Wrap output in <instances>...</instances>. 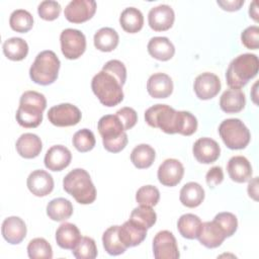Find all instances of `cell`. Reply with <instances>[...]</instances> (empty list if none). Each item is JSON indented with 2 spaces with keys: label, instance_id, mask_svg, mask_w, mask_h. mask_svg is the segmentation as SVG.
<instances>
[{
  "label": "cell",
  "instance_id": "6da1fadb",
  "mask_svg": "<svg viewBox=\"0 0 259 259\" xmlns=\"http://www.w3.org/2000/svg\"><path fill=\"white\" fill-rule=\"evenodd\" d=\"M146 122L166 134L191 136L197 130V119L189 111H177L167 104H155L145 112Z\"/></svg>",
  "mask_w": 259,
  "mask_h": 259
},
{
  "label": "cell",
  "instance_id": "7a4b0ae2",
  "mask_svg": "<svg viewBox=\"0 0 259 259\" xmlns=\"http://www.w3.org/2000/svg\"><path fill=\"white\" fill-rule=\"evenodd\" d=\"M47 107V99L44 94L28 90L25 91L19 100L15 117L19 125L26 128H33L42 121V112Z\"/></svg>",
  "mask_w": 259,
  "mask_h": 259
},
{
  "label": "cell",
  "instance_id": "3957f363",
  "mask_svg": "<svg viewBox=\"0 0 259 259\" xmlns=\"http://www.w3.org/2000/svg\"><path fill=\"white\" fill-rule=\"evenodd\" d=\"M259 70V60L254 54H242L230 63L226 79L231 89H241L252 78H254Z\"/></svg>",
  "mask_w": 259,
  "mask_h": 259
},
{
  "label": "cell",
  "instance_id": "277c9868",
  "mask_svg": "<svg viewBox=\"0 0 259 259\" xmlns=\"http://www.w3.org/2000/svg\"><path fill=\"white\" fill-rule=\"evenodd\" d=\"M63 188L81 204H90L96 198V188L90 175L82 168H76L65 176Z\"/></svg>",
  "mask_w": 259,
  "mask_h": 259
},
{
  "label": "cell",
  "instance_id": "5b68a950",
  "mask_svg": "<svg viewBox=\"0 0 259 259\" xmlns=\"http://www.w3.org/2000/svg\"><path fill=\"white\" fill-rule=\"evenodd\" d=\"M122 86L115 76L103 70L97 73L91 81L93 93L100 103L107 107L115 106L123 100Z\"/></svg>",
  "mask_w": 259,
  "mask_h": 259
},
{
  "label": "cell",
  "instance_id": "8992f818",
  "mask_svg": "<svg viewBox=\"0 0 259 259\" xmlns=\"http://www.w3.org/2000/svg\"><path fill=\"white\" fill-rule=\"evenodd\" d=\"M103 147L110 153H118L127 144V135L116 114L103 115L97 124Z\"/></svg>",
  "mask_w": 259,
  "mask_h": 259
},
{
  "label": "cell",
  "instance_id": "52a82bcc",
  "mask_svg": "<svg viewBox=\"0 0 259 259\" xmlns=\"http://www.w3.org/2000/svg\"><path fill=\"white\" fill-rule=\"evenodd\" d=\"M60 66L61 62L53 51H42L30 66L29 77L36 84L50 85L57 80Z\"/></svg>",
  "mask_w": 259,
  "mask_h": 259
},
{
  "label": "cell",
  "instance_id": "ba28073f",
  "mask_svg": "<svg viewBox=\"0 0 259 259\" xmlns=\"http://www.w3.org/2000/svg\"><path fill=\"white\" fill-rule=\"evenodd\" d=\"M219 134L225 145L231 150L246 148L251 139L250 131L239 118H228L222 121Z\"/></svg>",
  "mask_w": 259,
  "mask_h": 259
},
{
  "label": "cell",
  "instance_id": "9c48e42d",
  "mask_svg": "<svg viewBox=\"0 0 259 259\" xmlns=\"http://www.w3.org/2000/svg\"><path fill=\"white\" fill-rule=\"evenodd\" d=\"M60 42L63 55L69 60L78 59L86 50V37L78 29H64L60 35Z\"/></svg>",
  "mask_w": 259,
  "mask_h": 259
},
{
  "label": "cell",
  "instance_id": "30bf717a",
  "mask_svg": "<svg viewBox=\"0 0 259 259\" xmlns=\"http://www.w3.org/2000/svg\"><path fill=\"white\" fill-rule=\"evenodd\" d=\"M82 117L80 109L71 103H61L49 109V121L56 126H71L77 124Z\"/></svg>",
  "mask_w": 259,
  "mask_h": 259
},
{
  "label": "cell",
  "instance_id": "8fae6325",
  "mask_svg": "<svg viewBox=\"0 0 259 259\" xmlns=\"http://www.w3.org/2000/svg\"><path fill=\"white\" fill-rule=\"evenodd\" d=\"M153 253L156 259H177L180 256L176 239L169 231H160L153 240Z\"/></svg>",
  "mask_w": 259,
  "mask_h": 259
},
{
  "label": "cell",
  "instance_id": "7c38bea8",
  "mask_svg": "<svg viewBox=\"0 0 259 259\" xmlns=\"http://www.w3.org/2000/svg\"><path fill=\"white\" fill-rule=\"evenodd\" d=\"M95 11L96 2L94 0H73L66 6L64 15L70 22L82 23L92 18Z\"/></svg>",
  "mask_w": 259,
  "mask_h": 259
},
{
  "label": "cell",
  "instance_id": "4fadbf2b",
  "mask_svg": "<svg viewBox=\"0 0 259 259\" xmlns=\"http://www.w3.org/2000/svg\"><path fill=\"white\" fill-rule=\"evenodd\" d=\"M220 78L210 72H204L198 75L193 84V89L196 96L201 100L213 98L221 90Z\"/></svg>",
  "mask_w": 259,
  "mask_h": 259
},
{
  "label": "cell",
  "instance_id": "5bb4252c",
  "mask_svg": "<svg viewBox=\"0 0 259 259\" xmlns=\"http://www.w3.org/2000/svg\"><path fill=\"white\" fill-rule=\"evenodd\" d=\"M175 19L174 10L167 4H161L150 9L148 22L155 31H165L172 27Z\"/></svg>",
  "mask_w": 259,
  "mask_h": 259
},
{
  "label": "cell",
  "instance_id": "9a60e30c",
  "mask_svg": "<svg viewBox=\"0 0 259 259\" xmlns=\"http://www.w3.org/2000/svg\"><path fill=\"white\" fill-rule=\"evenodd\" d=\"M184 174V167L177 159H166L158 168L157 176L164 186L173 187L177 185Z\"/></svg>",
  "mask_w": 259,
  "mask_h": 259
},
{
  "label": "cell",
  "instance_id": "2e32d148",
  "mask_svg": "<svg viewBox=\"0 0 259 259\" xmlns=\"http://www.w3.org/2000/svg\"><path fill=\"white\" fill-rule=\"evenodd\" d=\"M192 153L199 163L210 164L219 159L221 148L214 140L210 138H200L195 141L192 147Z\"/></svg>",
  "mask_w": 259,
  "mask_h": 259
},
{
  "label": "cell",
  "instance_id": "e0dca14e",
  "mask_svg": "<svg viewBox=\"0 0 259 259\" xmlns=\"http://www.w3.org/2000/svg\"><path fill=\"white\" fill-rule=\"evenodd\" d=\"M27 188L35 196L42 197L49 195L54 189V179L45 170H34L27 177Z\"/></svg>",
  "mask_w": 259,
  "mask_h": 259
},
{
  "label": "cell",
  "instance_id": "ac0fdd59",
  "mask_svg": "<svg viewBox=\"0 0 259 259\" xmlns=\"http://www.w3.org/2000/svg\"><path fill=\"white\" fill-rule=\"evenodd\" d=\"M72 160L70 150L63 145L51 147L45 156V166L51 171H62L67 168Z\"/></svg>",
  "mask_w": 259,
  "mask_h": 259
},
{
  "label": "cell",
  "instance_id": "d6986e66",
  "mask_svg": "<svg viewBox=\"0 0 259 259\" xmlns=\"http://www.w3.org/2000/svg\"><path fill=\"white\" fill-rule=\"evenodd\" d=\"M26 232L25 223L19 217H8L2 223L1 233L9 244L16 245L21 243L26 236Z\"/></svg>",
  "mask_w": 259,
  "mask_h": 259
},
{
  "label": "cell",
  "instance_id": "ffe728a7",
  "mask_svg": "<svg viewBox=\"0 0 259 259\" xmlns=\"http://www.w3.org/2000/svg\"><path fill=\"white\" fill-rule=\"evenodd\" d=\"M199 243L208 249H213L222 245L226 235L221 227L212 220L201 224L197 238Z\"/></svg>",
  "mask_w": 259,
  "mask_h": 259
},
{
  "label": "cell",
  "instance_id": "44dd1931",
  "mask_svg": "<svg viewBox=\"0 0 259 259\" xmlns=\"http://www.w3.org/2000/svg\"><path fill=\"white\" fill-rule=\"evenodd\" d=\"M147 236V229L139 226L128 220L118 227V237L120 242L126 247H135L140 245Z\"/></svg>",
  "mask_w": 259,
  "mask_h": 259
},
{
  "label": "cell",
  "instance_id": "7402d4cb",
  "mask_svg": "<svg viewBox=\"0 0 259 259\" xmlns=\"http://www.w3.org/2000/svg\"><path fill=\"white\" fill-rule=\"evenodd\" d=\"M147 90L153 98H167L173 92V81L165 73H155L148 79Z\"/></svg>",
  "mask_w": 259,
  "mask_h": 259
},
{
  "label": "cell",
  "instance_id": "603a6c76",
  "mask_svg": "<svg viewBox=\"0 0 259 259\" xmlns=\"http://www.w3.org/2000/svg\"><path fill=\"white\" fill-rule=\"evenodd\" d=\"M227 170L230 178L238 183L247 182L253 173L249 160L244 156L232 157L227 164Z\"/></svg>",
  "mask_w": 259,
  "mask_h": 259
},
{
  "label": "cell",
  "instance_id": "cb8c5ba5",
  "mask_svg": "<svg viewBox=\"0 0 259 259\" xmlns=\"http://www.w3.org/2000/svg\"><path fill=\"white\" fill-rule=\"evenodd\" d=\"M15 147L17 153L21 157L25 159H32L40 154L42 143L38 136L31 133H25L18 138Z\"/></svg>",
  "mask_w": 259,
  "mask_h": 259
},
{
  "label": "cell",
  "instance_id": "d4e9b609",
  "mask_svg": "<svg viewBox=\"0 0 259 259\" xmlns=\"http://www.w3.org/2000/svg\"><path fill=\"white\" fill-rule=\"evenodd\" d=\"M82 236L79 229L76 225L71 223H63L59 226L56 232L57 244L62 249L73 250L77 246Z\"/></svg>",
  "mask_w": 259,
  "mask_h": 259
},
{
  "label": "cell",
  "instance_id": "484cf974",
  "mask_svg": "<svg viewBox=\"0 0 259 259\" xmlns=\"http://www.w3.org/2000/svg\"><path fill=\"white\" fill-rule=\"evenodd\" d=\"M147 49L149 54L159 61H168L175 54L173 44L166 36L152 37L148 42Z\"/></svg>",
  "mask_w": 259,
  "mask_h": 259
},
{
  "label": "cell",
  "instance_id": "4316f807",
  "mask_svg": "<svg viewBox=\"0 0 259 259\" xmlns=\"http://www.w3.org/2000/svg\"><path fill=\"white\" fill-rule=\"evenodd\" d=\"M246 104L245 94L240 89H228L220 98V107L227 113L240 112Z\"/></svg>",
  "mask_w": 259,
  "mask_h": 259
},
{
  "label": "cell",
  "instance_id": "83f0119b",
  "mask_svg": "<svg viewBox=\"0 0 259 259\" xmlns=\"http://www.w3.org/2000/svg\"><path fill=\"white\" fill-rule=\"evenodd\" d=\"M179 199L186 207H196L200 205L204 199V190L197 182H188L181 188Z\"/></svg>",
  "mask_w": 259,
  "mask_h": 259
},
{
  "label": "cell",
  "instance_id": "f1b7e54d",
  "mask_svg": "<svg viewBox=\"0 0 259 259\" xmlns=\"http://www.w3.org/2000/svg\"><path fill=\"white\" fill-rule=\"evenodd\" d=\"M73 213V205L70 200L64 197L52 199L47 205L48 217L55 222L68 220Z\"/></svg>",
  "mask_w": 259,
  "mask_h": 259
},
{
  "label": "cell",
  "instance_id": "f546056e",
  "mask_svg": "<svg viewBox=\"0 0 259 259\" xmlns=\"http://www.w3.org/2000/svg\"><path fill=\"white\" fill-rule=\"evenodd\" d=\"M119 23L124 31L128 33H136L143 27V13L136 7H127L121 12L119 16Z\"/></svg>",
  "mask_w": 259,
  "mask_h": 259
},
{
  "label": "cell",
  "instance_id": "4dcf8cb0",
  "mask_svg": "<svg viewBox=\"0 0 259 259\" xmlns=\"http://www.w3.org/2000/svg\"><path fill=\"white\" fill-rule=\"evenodd\" d=\"M94 46L101 52L113 51L119 41L118 33L111 27H102L94 34Z\"/></svg>",
  "mask_w": 259,
  "mask_h": 259
},
{
  "label": "cell",
  "instance_id": "1f68e13d",
  "mask_svg": "<svg viewBox=\"0 0 259 259\" xmlns=\"http://www.w3.org/2000/svg\"><path fill=\"white\" fill-rule=\"evenodd\" d=\"M201 220L193 213L182 214L177 222V229L183 238L196 239L201 227Z\"/></svg>",
  "mask_w": 259,
  "mask_h": 259
},
{
  "label": "cell",
  "instance_id": "d6a6232c",
  "mask_svg": "<svg viewBox=\"0 0 259 259\" xmlns=\"http://www.w3.org/2000/svg\"><path fill=\"white\" fill-rule=\"evenodd\" d=\"M156 158L155 150L147 144L136 146L131 153V161L138 169H146L152 166Z\"/></svg>",
  "mask_w": 259,
  "mask_h": 259
},
{
  "label": "cell",
  "instance_id": "836d02e7",
  "mask_svg": "<svg viewBox=\"0 0 259 259\" xmlns=\"http://www.w3.org/2000/svg\"><path fill=\"white\" fill-rule=\"evenodd\" d=\"M3 53L11 61H21L28 54V45L21 37H10L3 42Z\"/></svg>",
  "mask_w": 259,
  "mask_h": 259
},
{
  "label": "cell",
  "instance_id": "e575fe53",
  "mask_svg": "<svg viewBox=\"0 0 259 259\" xmlns=\"http://www.w3.org/2000/svg\"><path fill=\"white\" fill-rule=\"evenodd\" d=\"M118 227L111 226L102 235V243L105 251L112 256H117L125 252L127 249L119 240Z\"/></svg>",
  "mask_w": 259,
  "mask_h": 259
},
{
  "label": "cell",
  "instance_id": "d590c367",
  "mask_svg": "<svg viewBox=\"0 0 259 259\" xmlns=\"http://www.w3.org/2000/svg\"><path fill=\"white\" fill-rule=\"evenodd\" d=\"M10 27L16 32H27L33 26V17L27 10L16 9L9 18Z\"/></svg>",
  "mask_w": 259,
  "mask_h": 259
},
{
  "label": "cell",
  "instance_id": "8d00e7d4",
  "mask_svg": "<svg viewBox=\"0 0 259 259\" xmlns=\"http://www.w3.org/2000/svg\"><path fill=\"white\" fill-rule=\"evenodd\" d=\"M130 220L148 230L155 225L157 221V214L152 207L140 205L133 209Z\"/></svg>",
  "mask_w": 259,
  "mask_h": 259
},
{
  "label": "cell",
  "instance_id": "74e56055",
  "mask_svg": "<svg viewBox=\"0 0 259 259\" xmlns=\"http://www.w3.org/2000/svg\"><path fill=\"white\" fill-rule=\"evenodd\" d=\"M27 254L31 259H51L53 257V249L46 239L34 238L27 245Z\"/></svg>",
  "mask_w": 259,
  "mask_h": 259
},
{
  "label": "cell",
  "instance_id": "f35d334b",
  "mask_svg": "<svg viewBox=\"0 0 259 259\" xmlns=\"http://www.w3.org/2000/svg\"><path fill=\"white\" fill-rule=\"evenodd\" d=\"M72 143L77 151L85 153L91 151L94 148L96 141L94 134L90 130L82 128L74 134Z\"/></svg>",
  "mask_w": 259,
  "mask_h": 259
},
{
  "label": "cell",
  "instance_id": "ab89813d",
  "mask_svg": "<svg viewBox=\"0 0 259 259\" xmlns=\"http://www.w3.org/2000/svg\"><path fill=\"white\" fill-rule=\"evenodd\" d=\"M77 259H94L97 256L95 241L90 237H82L77 246L72 250Z\"/></svg>",
  "mask_w": 259,
  "mask_h": 259
},
{
  "label": "cell",
  "instance_id": "60d3db41",
  "mask_svg": "<svg viewBox=\"0 0 259 259\" xmlns=\"http://www.w3.org/2000/svg\"><path fill=\"white\" fill-rule=\"evenodd\" d=\"M160 199L159 189L154 185H144L136 193V200L140 205L153 207Z\"/></svg>",
  "mask_w": 259,
  "mask_h": 259
},
{
  "label": "cell",
  "instance_id": "b9f144b4",
  "mask_svg": "<svg viewBox=\"0 0 259 259\" xmlns=\"http://www.w3.org/2000/svg\"><path fill=\"white\" fill-rule=\"evenodd\" d=\"M213 221L221 227V229L224 231L226 238L231 237L235 234L238 228V220L236 215L232 212H220L218 213Z\"/></svg>",
  "mask_w": 259,
  "mask_h": 259
},
{
  "label": "cell",
  "instance_id": "7bdbcfd3",
  "mask_svg": "<svg viewBox=\"0 0 259 259\" xmlns=\"http://www.w3.org/2000/svg\"><path fill=\"white\" fill-rule=\"evenodd\" d=\"M61 5L59 2L54 0H45L37 6V13L44 20L52 21L59 17L61 13Z\"/></svg>",
  "mask_w": 259,
  "mask_h": 259
},
{
  "label": "cell",
  "instance_id": "ee69618b",
  "mask_svg": "<svg viewBox=\"0 0 259 259\" xmlns=\"http://www.w3.org/2000/svg\"><path fill=\"white\" fill-rule=\"evenodd\" d=\"M242 44L250 50H257L259 48V27L257 25L248 26L241 33Z\"/></svg>",
  "mask_w": 259,
  "mask_h": 259
},
{
  "label": "cell",
  "instance_id": "f6af8a7d",
  "mask_svg": "<svg viewBox=\"0 0 259 259\" xmlns=\"http://www.w3.org/2000/svg\"><path fill=\"white\" fill-rule=\"evenodd\" d=\"M102 70L112 74L115 76L120 83L123 85L126 80V69L122 62L118 60H110L105 63V65L102 67Z\"/></svg>",
  "mask_w": 259,
  "mask_h": 259
},
{
  "label": "cell",
  "instance_id": "bcb514c9",
  "mask_svg": "<svg viewBox=\"0 0 259 259\" xmlns=\"http://www.w3.org/2000/svg\"><path fill=\"white\" fill-rule=\"evenodd\" d=\"M115 114L121 121V123L124 127V131H127V130L134 127L138 121V114H137L136 110L132 107H127V106L122 107V108L118 109Z\"/></svg>",
  "mask_w": 259,
  "mask_h": 259
},
{
  "label": "cell",
  "instance_id": "7dc6e473",
  "mask_svg": "<svg viewBox=\"0 0 259 259\" xmlns=\"http://www.w3.org/2000/svg\"><path fill=\"white\" fill-rule=\"evenodd\" d=\"M223 180H224V172L220 166H213L207 171L205 175V181L210 188H214L215 186L221 184Z\"/></svg>",
  "mask_w": 259,
  "mask_h": 259
},
{
  "label": "cell",
  "instance_id": "c3c4849f",
  "mask_svg": "<svg viewBox=\"0 0 259 259\" xmlns=\"http://www.w3.org/2000/svg\"><path fill=\"white\" fill-rule=\"evenodd\" d=\"M217 3L227 11H237L244 5V0H218Z\"/></svg>",
  "mask_w": 259,
  "mask_h": 259
},
{
  "label": "cell",
  "instance_id": "681fc988",
  "mask_svg": "<svg viewBox=\"0 0 259 259\" xmlns=\"http://www.w3.org/2000/svg\"><path fill=\"white\" fill-rule=\"evenodd\" d=\"M248 194L250 197H252L254 200H257L258 197V177H255L253 180H251L248 184Z\"/></svg>",
  "mask_w": 259,
  "mask_h": 259
},
{
  "label": "cell",
  "instance_id": "f907efd6",
  "mask_svg": "<svg viewBox=\"0 0 259 259\" xmlns=\"http://www.w3.org/2000/svg\"><path fill=\"white\" fill-rule=\"evenodd\" d=\"M249 15L250 17H252L255 21H258V12H257V2L253 1L250 4L249 7Z\"/></svg>",
  "mask_w": 259,
  "mask_h": 259
}]
</instances>
